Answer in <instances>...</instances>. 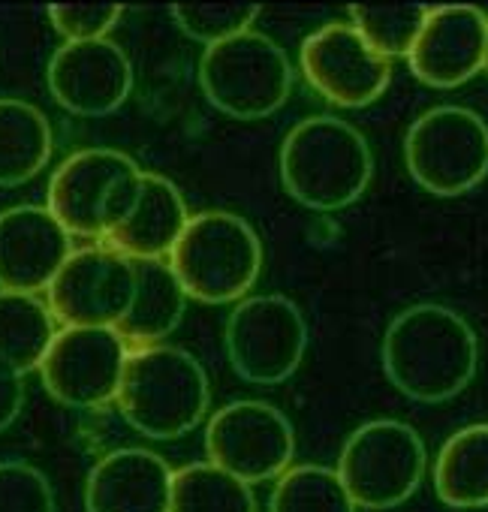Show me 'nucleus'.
<instances>
[{"label": "nucleus", "mask_w": 488, "mask_h": 512, "mask_svg": "<svg viewBox=\"0 0 488 512\" xmlns=\"http://www.w3.org/2000/svg\"><path fill=\"white\" fill-rule=\"evenodd\" d=\"M380 356L389 383L401 395L440 404L461 395L476 377L479 341L458 311L413 305L389 323Z\"/></svg>", "instance_id": "obj_1"}, {"label": "nucleus", "mask_w": 488, "mask_h": 512, "mask_svg": "<svg viewBox=\"0 0 488 512\" xmlns=\"http://www.w3.org/2000/svg\"><path fill=\"white\" fill-rule=\"evenodd\" d=\"M371 175L368 139L335 115L299 121L281 145L284 190L305 208L341 211L368 190Z\"/></svg>", "instance_id": "obj_2"}, {"label": "nucleus", "mask_w": 488, "mask_h": 512, "mask_svg": "<svg viewBox=\"0 0 488 512\" xmlns=\"http://www.w3.org/2000/svg\"><path fill=\"white\" fill-rule=\"evenodd\" d=\"M115 401L133 431L151 440H178L205 419L211 389L193 353L157 344L130 350Z\"/></svg>", "instance_id": "obj_3"}, {"label": "nucleus", "mask_w": 488, "mask_h": 512, "mask_svg": "<svg viewBox=\"0 0 488 512\" xmlns=\"http://www.w3.org/2000/svg\"><path fill=\"white\" fill-rule=\"evenodd\" d=\"M169 269L187 299L202 305L241 302L263 272V244L244 217L199 211L175 241Z\"/></svg>", "instance_id": "obj_4"}, {"label": "nucleus", "mask_w": 488, "mask_h": 512, "mask_svg": "<svg viewBox=\"0 0 488 512\" xmlns=\"http://www.w3.org/2000/svg\"><path fill=\"white\" fill-rule=\"evenodd\" d=\"M293 79L287 52L257 31L208 46L199 61V88L205 100L238 121L275 115L290 100Z\"/></svg>", "instance_id": "obj_5"}, {"label": "nucleus", "mask_w": 488, "mask_h": 512, "mask_svg": "<svg viewBox=\"0 0 488 512\" xmlns=\"http://www.w3.org/2000/svg\"><path fill=\"white\" fill-rule=\"evenodd\" d=\"M425 443L401 419H374L356 428L338 458V479L344 482L356 509H395L407 503L425 476Z\"/></svg>", "instance_id": "obj_6"}, {"label": "nucleus", "mask_w": 488, "mask_h": 512, "mask_svg": "<svg viewBox=\"0 0 488 512\" xmlns=\"http://www.w3.org/2000/svg\"><path fill=\"white\" fill-rule=\"evenodd\" d=\"M410 178L434 196H461L488 175V124L464 106H434L404 139Z\"/></svg>", "instance_id": "obj_7"}, {"label": "nucleus", "mask_w": 488, "mask_h": 512, "mask_svg": "<svg viewBox=\"0 0 488 512\" xmlns=\"http://www.w3.org/2000/svg\"><path fill=\"white\" fill-rule=\"evenodd\" d=\"M232 371L254 386L290 380L308 350V323L302 311L278 293L241 299L223 329Z\"/></svg>", "instance_id": "obj_8"}, {"label": "nucleus", "mask_w": 488, "mask_h": 512, "mask_svg": "<svg viewBox=\"0 0 488 512\" xmlns=\"http://www.w3.org/2000/svg\"><path fill=\"white\" fill-rule=\"evenodd\" d=\"M190 214L181 190L139 166L118 178L103 202L100 244L127 256L130 263L163 260L181 238Z\"/></svg>", "instance_id": "obj_9"}, {"label": "nucleus", "mask_w": 488, "mask_h": 512, "mask_svg": "<svg viewBox=\"0 0 488 512\" xmlns=\"http://www.w3.org/2000/svg\"><path fill=\"white\" fill-rule=\"evenodd\" d=\"M208 464L244 485L278 479L296 455L290 419L266 401H232L220 407L205 428Z\"/></svg>", "instance_id": "obj_10"}, {"label": "nucleus", "mask_w": 488, "mask_h": 512, "mask_svg": "<svg viewBox=\"0 0 488 512\" xmlns=\"http://www.w3.org/2000/svg\"><path fill=\"white\" fill-rule=\"evenodd\" d=\"M136 290V266L106 244L67 256L49 284V311L61 329H115Z\"/></svg>", "instance_id": "obj_11"}, {"label": "nucleus", "mask_w": 488, "mask_h": 512, "mask_svg": "<svg viewBox=\"0 0 488 512\" xmlns=\"http://www.w3.org/2000/svg\"><path fill=\"white\" fill-rule=\"evenodd\" d=\"M130 347L115 329H58L40 377L46 392L76 410H97L118 398Z\"/></svg>", "instance_id": "obj_12"}, {"label": "nucleus", "mask_w": 488, "mask_h": 512, "mask_svg": "<svg viewBox=\"0 0 488 512\" xmlns=\"http://www.w3.org/2000/svg\"><path fill=\"white\" fill-rule=\"evenodd\" d=\"M308 85L341 109H362L380 100L392 82V61L377 55L350 22L317 28L299 52Z\"/></svg>", "instance_id": "obj_13"}, {"label": "nucleus", "mask_w": 488, "mask_h": 512, "mask_svg": "<svg viewBox=\"0 0 488 512\" xmlns=\"http://www.w3.org/2000/svg\"><path fill=\"white\" fill-rule=\"evenodd\" d=\"M46 82L61 109L82 118H103L127 103L133 67L127 52L112 40L64 43L46 67Z\"/></svg>", "instance_id": "obj_14"}, {"label": "nucleus", "mask_w": 488, "mask_h": 512, "mask_svg": "<svg viewBox=\"0 0 488 512\" xmlns=\"http://www.w3.org/2000/svg\"><path fill=\"white\" fill-rule=\"evenodd\" d=\"M73 253V238L46 205L0 211V290L37 296L49 290Z\"/></svg>", "instance_id": "obj_15"}, {"label": "nucleus", "mask_w": 488, "mask_h": 512, "mask_svg": "<svg viewBox=\"0 0 488 512\" xmlns=\"http://www.w3.org/2000/svg\"><path fill=\"white\" fill-rule=\"evenodd\" d=\"M488 16L476 7H434L407 52L410 70L431 88H458L485 70Z\"/></svg>", "instance_id": "obj_16"}, {"label": "nucleus", "mask_w": 488, "mask_h": 512, "mask_svg": "<svg viewBox=\"0 0 488 512\" xmlns=\"http://www.w3.org/2000/svg\"><path fill=\"white\" fill-rule=\"evenodd\" d=\"M136 163L112 148H85L67 157L52 181L46 208L73 238H103V202L118 178L133 172Z\"/></svg>", "instance_id": "obj_17"}, {"label": "nucleus", "mask_w": 488, "mask_h": 512, "mask_svg": "<svg viewBox=\"0 0 488 512\" xmlns=\"http://www.w3.org/2000/svg\"><path fill=\"white\" fill-rule=\"evenodd\" d=\"M172 470L148 449H115L103 455L85 482L88 512H169Z\"/></svg>", "instance_id": "obj_18"}, {"label": "nucleus", "mask_w": 488, "mask_h": 512, "mask_svg": "<svg viewBox=\"0 0 488 512\" xmlns=\"http://www.w3.org/2000/svg\"><path fill=\"white\" fill-rule=\"evenodd\" d=\"M133 266H136V290L115 332L130 350H145V347H157L163 338H169L178 329L187 311V296L175 281L169 263L148 260Z\"/></svg>", "instance_id": "obj_19"}, {"label": "nucleus", "mask_w": 488, "mask_h": 512, "mask_svg": "<svg viewBox=\"0 0 488 512\" xmlns=\"http://www.w3.org/2000/svg\"><path fill=\"white\" fill-rule=\"evenodd\" d=\"M55 151L49 118L28 100L0 97V187H19L40 175Z\"/></svg>", "instance_id": "obj_20"}, {"label": "nucleus", "mask_w": 488, "mask_h": 512, "mask_svg": "<svg viewBox=\"0 0 488 512\" xmlns=\"http://www.w3.org/2000/svg\"><path fill=\"white\" fill-rule=\"evenodd\" d=\"M434 491L452 509L488 506V422L455 431L437 452Z\"/></svg>", "instance_id": "obj_21"}, {"label": "nucleus", "mask_w": 488, "mask_h": 512, "mask_svg": "<svg viewBox=\"0 0 488 512\" xmlns=\"http://www.w3.org/2000/svg\"><path fill=\"white\" fill-rule=\"evenodd\" d=\"M55 335L58 323L43 299L0 290V362L7 368L22 377L40 371Z\"/></svg>", "instance_id": "obj_22"}, {"label": "nucleus", "mask_w": 488, "mask_h": 512, "mask_svg": "<svg viewBox=\"0 0 488 512\" xmlns=\"http://www.w3.org/2000/svg\"><path fill=\"white\" fill-rule=\"evenodd\" d=\"M169 512H257V497L251 485L208 461H196L172 470Z\"/></svg>", "instance_id": "obj_23"}, {"label": "nucleus", "mask_w": 488, "mask_h": 512, "mask_svg": "<svg viewBox=\"0 0 488 512\" xmlns=\"http://www.w3.org/2000/svg\"><path fill=\"white\" fill-rule=\"evenodd\" d=\"M269 512H356V503L332 467L299 464L278 476Z\"/></svg>", "instance_id": "obj_24"}, {"label": "nucleus", "mask_w": 488, "mask_h": 512, "mask_svg": "<svg viewBox=\"0 0 488 512\" xmlns=\"http://www.w3.org/2000/svg\"><path fill=\"white\" fill-rule=\"evenodd\" d=\"M431 7L410 4V7H353L350 25L359 37L386 61L395 55H407L425 25Z\"/></svg>", "instance_id": "obj_25"}, {"label": "nucleus", "mask_w": 488, "mask_h": 512, "mask_svg": "<svg viewBox=\"0 0 488 512\" xmlns=\"http://www.w3.org/2000/svg\"><path fill=\"white\" fill-rule=\"evenodd\" d=\"M169 16L190 40L217 46L248 34L260 16V7H172Z\"/></svg>", "instance_id": "obj_26"}, {"label": "nucleus", "mask_w": 488, "mask_h": 512, "mask_svg": "<svg viewBox=\"0 0 488 512\" xmlns=\"http://www.w3.org/2000/svg\"><path fill=\"white\" fill-rule=\"evenodd\" d=\"M0 512H55V488L31 461H0Z\"/></svg>", "instance_id": "obj_27"}, {"label": "nucleus", "mask_w": 488, "mask_h": 512, "mask_svg": "<svg viewBox=\"0 0 488 512\" xmlns=\"http://www.w3.org/2000/svg\"><path fill=\"white\" fill-rule=\"evenodd\" d=\"M46 16L67 43H91V40H106V34L115 31V25L121 22L124 10L121 7H49Z\"/></svg>", "instance_id": "obj_28"}, {"label": "nucleus", "mask_w": 488, "mask_h": 512, "mask_svg": "<svg viewBox=\"0 0 488 512\" xmlns=\"http://www.w3.org/2000/svg\"><path fill=\"white\" fill-rule=\"evenodd\" d=\"M25 407V377L0 362V434H4Z\"/></svg>", "instance_id": "obj_29"}, {"label": "nucleus", "mask_w": 488, "mask_h": 512, "mask_svg": "<svg viewBox=\"0 0 488 512\" xmlns=\"http://www.w3.org/2000/svg\"><path fill=\"white\" fill-rule=\"evenodd\" d=\"M485 73H488V46H485Z\"/></svg>", "instance_id": "obj_30"}]
</instances>
